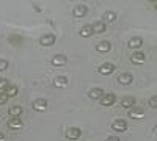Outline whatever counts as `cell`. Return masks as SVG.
Wrapping results in <instances>:
<instances>
[{
    "label": "cell",
    "mask_w": 157,
    "mask_h": 141,
    "mask_svg": "<svg viewBox=\"0 0 157 141\" xmlns=\"http://www.w3.org/2000/svg\"><path fill=\"white\" fill-rule=\"evenodd\" d=\"M55 35L54 33H47V35H43L41 38H39V46L43 47H52L55 44Z\"/></svg>",
    "instance_id": "6da1fadb"
},
{
    "label": "cell",
    "mask_w": 157,
    "mask_h": 141,
    "mask_svg": "<svg viewBox=\"0 0 157 141\" xmlns=\"http://www.w3.org/2000/svg\"><path fill=\"white\" fill-rule=\"evenodd\" d=\"M115 65L113 63H102V65L98 68V71H99V74H102V75H110V74H113L115 72Z\"/></svg>",
    "instance_id": "7a4b0ae2"
},
{
    "label": "cell",
    "mask_w": 157,
    "mask_h": 141,
    "mask_svg": "<svg viewBox=\"0 0 157 141\" xmlns=\"http://www.w3.org/2000/svg\"><path fill=\"white\" fill-rule=\"evenodd\" d=\"M112 129H113L115 132L123 133V132L127 130V122H126L124 119H115V121L112 122Z\"/></svg>",
    "instance_id": "3957f363"
},
{
    "label": "cell",
    "mask_w": 157,
    "mask_h": 141,
    "mask_svg": "<svg viewBox=\"0 0 157 141\" xmlns=\"http://www.w3.org/2000/svg\"><path fill=\"white\" fill-rule=\"evenodd\" d=\"M82 136V130L78 129V127H69V129L66 130V138L71 139V141H75Z\"/></svg>",
    "instance_id": "277c9868"
},
{
    "label": "cell",
    "mask_w": 157,
    "mask_h": 141,
    "mask_svg": "<svg viewBox=\"0 0 157 141\" xmlns=\"http://www.w3.org/2000/svg\"><path fill=\"white\" fill-rule=\"evenodd\" d=\"M130 61H132L134 65H145L146 55L143 52H140V50H137V52H134L132 55H130Z\"/></svg>",
    "instance_id": "5b68a950"
},
{
    "label": "cell",
    "mask_w": 157,
    "mask_h": 141,
    "mask_svg": "<svg viewBox=\"0 0 157 141\" xmlns=\"http://www.w3.org/2000/svg\"><path fill=\"white\" fill-rule=\"evenodd\" d=\"M116 102V96L113 93H109V94H104L102 99H101V105L102 107H112Z\"/></svg>",
    "instance_id": "8992f818"
},
{
    "label": "cell",
    "mask_w": 157,
    "mask_h": 141,
    "mask_svg": "<svg viewBox=\"0 0 157 141\" xmlns=\"http://www.w3.org/2000/svg\"><path fill=\"white\" fill-rule=\"evenodd\" d=\"M66 61H68V58H66V55H63V54H57V55H54L52 57V60H50V63H52V66H64L66 65Z\"/></svg>",
    "instance_id": "52a82bcc"
},
{
    "label": "cell",
    "mask_w": 157,
    "mask_h": 141,
    "mask_svg": "<svg viewBox=\"0 0 157 141\" xmlns=\"http://www.w3.org/2000/svg\"><path fill=\"white\" fill-rule=\"evenodd\" d=\"M72 14H74V17H77V19L85 17V16L88 14V6H86V5H77V6L72 9Z\"/></svg>",
    "instance_id": "ba28073f"
},
{
    "label": "cell",
    "mask_w": 157,
    "mask_h": 141,
    "mask_svg": "<svg viewBox=\"0 0 157 141\" xmlns=\"http://www.w3.org/2000/svg\"><path fill=\"white\" fill-rule=\"evenodd\" d=\"M132 82H134V75L129 74V72H123L120 77H118V83H120V85L127 86V85H130Z\"/></svg>",
    "instance_id": "9c48e42d"
},
{
    "label": "cell",
    "mask_w": 157,
    "mask_h": 141,
    "mask_svg": "<svg viewBox=\"0 0 157 141\" xmlns=\"http://www.w3.org/2000/svg\"><path fill=\"white\" fill-rule=\"evenodd\" d=\"M141 46H143V39H141L140 36H134V38H130V39L127 41V47H129V49L138 50Z\"/></svg>",
    "instance_id": "30bf717a"
},
{
    "label": "cell",
    "mask_w": 157,
    "mask_h": 141,
    "mask_svg": "<svg viewBox=\"0 0 157 141\" xmlns=\"http://www.w3.org/2000/svg\"><path fill=\"white\" fill-rule=\"evenodd\" d=\"M32 107H33V110H36V111H44V110H47L49 104H47L46 99H36L33 104H32Z\"/></svg>",
    "instance_id": "8fae6325"
},
{
    "label": "cell",
    "mask_w": 157,
    "mask_h": 141,
    "mask_svg": "<svg viewBox=\"0 0 157 141\" xmlns=\"http://www.w3.org/2000/svg\"><path fill=\"white\" fill-rule=\"evenodd\" d=\"M96 50H98L99 54H107V52H110V50H112V43L110 41H101V43H98Z\"/></svg>",
    "instance_id": "7c38bea8"
},
{
    "label": "cell",
    "mask_w": 157,
    "mask_h": 141,
    "mask_svg": "<svg viewBox=\"0 0 157 141\" xmlns=\"http://www.w3.org/2000/svg\"><path fill=\"white\" fill-rule=\"evenodd\" d=\"M105 28H107V25L104 24L102 20H96L94 24H91V30H93V35H94V33L101 35V33L105 32Z\"/></svg>",
    "instance_id": "4fadbf2b"
},
{
    "label": "cell",
    "mask_w": 157,
    "mask_h": 141,
    "mask_svg": "<svg viewBox=\"0 0 157 141\" xmlns=\"http://www.w3.org/2000/svg\"><path fill=\"white\" fill-rule=\"evenodd\" d=\"M145 116V108H130L129 110V118L132 119H141Z\"/></svg>",
    "instance_id": "5bb4252c"
},
{
    "label": "cell",
    "mask_w": 157,
    "mask_h": 141,
    "mask_svg": "<svg viewBox=\"0 0 157 141\" xmlns=\"http://www.w3.org/2000/svg\"><path fill=\"white\" fill-rule=\"evenodd\" d=\"M90 99H93V100H101L102 96H104V89L102 88H93V89H90V93H88Z\"/></svg>",
    "instance_id": "9a60e30c"
},
{
    "label": "cell",
    "mask_w": 157,
    "mask_h": 141,
    "mask_svg": "<svg viewBox=\"0 0 157 141\" xmlns=\"http://www.w3.org/2000/svg\"><path fill=\"white\" fill-rule=\"evenodd\" d=\"M134 105H135V97H132V96H127L121 100V108L130 110V108H134Z\"/></svg>",
    "instance_id": "2e32d148"
},
{
    "label": "cell",
    "mask_w": 157,
    "mask_h": 141,
    "mask_svg": "<svg viewBox=\"0 0 157 141\" xmlns=\"http://www.w3.org/2000/svg\"><path fill=\"white\" fill-rule=\"evenodd\" d=\"M22 125H24V122H22L21 118H11V119L8 121V127H10V129H13V130L22 129Z\"/></svg>",
    "instance_id": "e0dca14e"
},
{
    "label": "cell",
    "mask_w": 157,
    "mask_h": 141,
    "mask_svg": "<svg viewBox=\"0 0 157 141\" xmlns=\"http://www.w3.org/2000/svg\"><path fill=\"white\" fill-rule=\"evenodd\" d=\"M116 20V13L115 11H105V13H104V14H102V22L104 24H105V22H115Z\"/></svg>",
    "instance_id": "ac0fdd59"
},
{
    "label": "cell",
    "mask_w": 157,
    "mask_h": 141,
    "mask_svg": "<svg viewBox=\"0 0 157 141\" xmlns=\"http://www.w3.org/2000/svg\"><path fill=\"white\" fill-rule=\"evenodd\" d=\"M66 85H68V77H64V75L55 77V80H54V86H57V88H64Z\"/></svg>",
    "instance_id": "d6986e66"
},
{
    "label": "cell",
    "mask_w": 157,
    "mask_h": 141,
    "mask_svg": "<svg viewBox=\"0 0 157 141\" xmlns=\"http://www.w3.org/2000/svg\"><path fill=\"white\" fill-rule=\"evenodd\" d=\"M3 93H5L8 97H16V96H17V93H19V88H17L16 85H11V83H10V86L5 89Z\"/></svg>",
    "instance_id": "ffe728a7"
},
{
    "label": "cell",
    "mask_w": 157,
    "mask_h": 141,
    "mask_svg": "<svg viewBox=\"0 0 157 141\" xmlns=\"http://www.w3.org/2000/svg\"><path fill=\"white\" fill-rule=\"evenodd\" d=\"M21 114H22V107L21 105H13L10 108V116L11 118H21Z\"/></svg>",
    "instance_id": "44dd1931"
},
{
    "label": "cell",
    "mask_w": 157,
    "mask_h": 141,
    "mask_svg": "<svg viewBox=\"0 0 157 141\" xmlns=\"http://www.w3.org/2000/svg\"><path fill=\"white\" fill-rule=\"evenodd\" d=\"M80 36H82V38H90V36H93V30H91V25H85V27L80 28Z\"/></svg>",
    "instance_id": "7402d4cb"
},
{
    "label": "cell",
    "mask_w": 157,
    "mask_h": 141,
    "mask_svg": "<svg viewBox=\"0 0 157 141\" xmlns=\"http://www.w3.org/2000/svg\"><path fill=\"white\" fill-rule=\"evenodd\" d=\"M10 43H11L13 46H19V44L22 43V38H21L19 35H13V36H10Z\"/></svg>",
    "instance_id": "603a6c76"
},
{
    "label": "cell",
    "mask_w": 157,
    "mask_h": 141,
    "mask_svg": "<svg viewBox=\"0 0 157 141\" xmlns=\"http://www.w3.org/2000/svg\"><path fill=\"white\" fill-rule=\"evenodd\" d=\"M8 86H10V80L8 79H0V93H3Z\"/></svg>",
    "instance_id": "cb8c5ba5"
},
{
    "label": "cell",
    "mask_w": 157,
    "mask_h": 141,
    "mask_svg": "<svg viewBox=\"0 0 157 141\" xmlns=\"http://www.w3.org/2000/svg\"><path fill=\"white\" fill-rule=\"evenodd\" d=\"M8 66H10V63H8L6 60H3V58H0V72L6 71V69H8Z\"/></svg>",
    "instance_id": "d4e9b609"
},
{
    "label": "cell",
    "mask_w": 157,
    "mask_h": 141,
    "mask_svg": "<svg viewBox=\"0 0 157 141\" xmlns=\"http://www.w3.org/2000/svg\"><path fill=\"white\" fill-rule=\"evenodd\" d=\"M148 104H149V107H151V108H157V96L151 97V99H149V102H148Z\"/></svg>",
    "instance_id": "484cf974"
},
{
    "label": "cell",
    "mask_w": 157,
    "mask_h": 141,
    "mask_svg": "<svg viewBox=\"0 0 157 141\" xmlns=\"http://www.w3.org/2000/svg\"><path fill=\"white\" fill-rule=\"evenodd\" d=\"M8 96L5 94V93H0V105H3V104H6V102H8Z\"/></svg>",
    "instance_id": "4316f807"
},
{
    "label": "cell",
    "mask_w": 157,
    "mask_h": 141,
    "mask_svg": "<svg viewBox=\"0 0 157 141\" xmlns=\"http://www.w3.org/2000/svg\"><path fill=\"white\" fill-rule=\"evenodd\" d=\"M105 141H121V139L118 138V136H109V138H107Z\"/></svg>",
    "instance_id": "83f0119b"
},
{
    "label": "cell",
    "mask_w": 157,
    "mask_h": 141,
    "mask_svg": "<svg viewBox=\"0 0 157 141\" xmlns=\"http://www.w3.org/2000/svg\"><path fill=\"white\" fill-rule=\"evenodd\" d=\"M3 139H5V135H3L2 132H0V141H3Z\"/></svg>",
    "instance_id": "f1b7e54d"
},
{
    "label": "cell",
    "mask_w": 157,
    "mask_h": 141,
    "mask_svg": "<svg viewBox=\"0 0 157 141\" xmlns=\"http://www.w3.org/2000/svg\"><path fill=\"white\" fill-rule=\"evenodd\" d=\"M154 6H155V9H157V2H154Z\"/></svg>",
    "instance_id": "f546056e"
}]
</instances>
